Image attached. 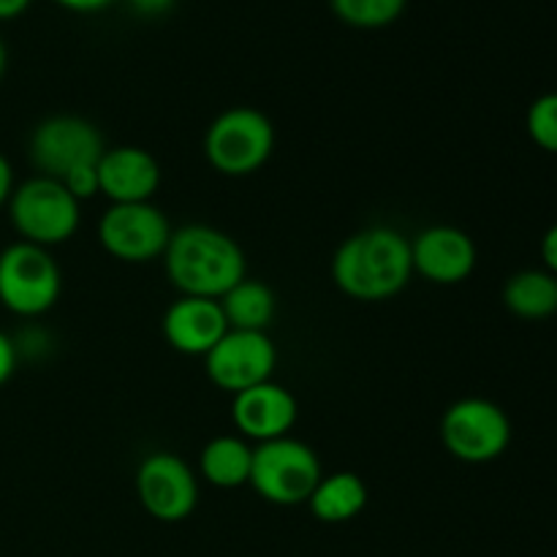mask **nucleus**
Here are the masks:
<instances>
[{"label": "nucleus", "mask_w": 557, "mask_h": 557, "mask_svg": "<svg viewBox=\"0 0 557 557\" xmlns=\"http://www.w3.org/2000/svg\"><path fill=\"white\" fill-rule=\"evenodd\" d=\"M525 128L539 150L557 156V92H544L528 107Z\"/></svg>", "instance_id": "21"}, {"label": "nucleus", "mask_w": 557, "mask_h": 557, "mask_svg": "<svg viewBox=\"0 0 557 557\" xmlns=\"http://www.w3.org/2000/svg\"><path fill=\"white\" fill-rule=\"evenodd\" d=\"M163 267L180 297L221 299L248 277V261L237 239L207 223L174 228Z\"/></svg>", "instance_id": "2"}, {"label": "nucleus", "mask_w": 557, "mask_h": 557, "mask_svg": "<svg viewBox=\"0 0 557 557\" xmlns=\"http://www.w3.org/2000/svg\"><path fill=\"white\" fill-rule=\"evenodd\" d=\"M98 183H101V196H107L112 205L152 201L161 185V166L145 147H107L98 161Z\"/></svg>", "instance_id": "15"}, {"label": "nucleus", "mask_w": 557, "mask_h": 557, "mask_svg": "<svg viewBox=\"0 0 557 557\" xmlns=\"http://www.w3.org/2000/svg\"><path fill=\"white\" fill-rule=\"evenodd\" d=\"M542 261H544V270L549 272V275L557 277V223L544 232L542 237Z\"/></svg>", "instance_id": "24"}, {"label": "nucleus", "mask_w": 557, "mask_h": 557, "mask_svg": "<svg viewBox=\"0 0 557 557\" xmlns=\"http://www.w3.org/2000/svg\"><path fill=\"white\" fill-rule=\"evenodd\" d=\"M107 152L101 128L76 114H52L33 128L27 156L44 177L63 180L79 166H96Z\"/></svg>", "instance_id": "8"}, {"label": "nucleus", "mask_w": 557, "mask_h": 557, "mask_svg": "<svg viewBox=\"0 0 557 557\" xmlns=\"http://www.w3.org/2000/svg\"><path fill=\"white\" fill-rule=\"evenodd\" d=\"M277 368V346L267 332L228 330L205 357L207 379L228 395L272 381Z\"/></svg>", "instance_id": "11"}, {"label": "nucleus", "mask_w": 557, "mask_h": 557, "mask_svg": "<svg viewBox=\"0 0 557 557\" xmlns=\"http://www.w3.org/2000/svg\"><path fill=\"white\" fill-rule=\"evenodd\" d=\"M504 305L522 321H544L557 310V277L547 270H520L506 281Z\"/></svg>", "instance_id": "19"}, {"label": "nucleus", "mask_w": 557, "mask_h": 557, "mask_svg": "<svg viewBox=\"0 0 557 557\" xmlns=\"http://www.w3.org/2000/svg\"><path fill=\"white\" fill-rule=\"evenodd\" d=\"M5 60H9V54H5V44H3V38H0V76H3V71H5Z\"/></svg>", "instance_id": "29"}, {"label": "nucleus", "mask_w": 557, "mask_h": 557, "mask_svg": "<svg viewBox=\"0 0 557 557\" xmlns=\"http://www.w3.org/2000/svg\"><path fill=\"white\" fill-rule=\"evenodd\" d=\"M60 183L65 185V190H69L71 196H74L76 201H90L96 199V196H101V183H98V163L96 166H79L74 169V172L65 174Z\"/></svg>", "instance_id": "22"}, {"label": "nucleus", "mask_w": 557, "mask_h": 557, "mask_svg": "<svg viewBox=\"0 0 557 557\" xmlns=\"http://www.w3.org/2000/svg\"><path fill=\"white\" fill-rule=\"evenodd\" d=\"M172 232L166 212L152 201L112 205L98 221L101 248L125 264H147V261L163 259Z\"/></svg>", "instance_id": "9"}, {"label": "nucleus", "mask_w": 557, "mask_h": 557, "mask_svg": "<svg viewBox=\"0 0 557 557\" xmlns=\"http://www.w3.org/2000/svg\"><path fill=\"white\" fill-rule=\"evenodd\" d=\"M16 364H20V354H16L14 337L0 330V386L16 373Z\"/></svg>", "instance_id": "23"}, {"label": "nucleus", "mask_w": 557, "mask_h": 557, "mask_svg": "<svg viewBox=\"0 0 557 557\" xmlns=\"http://www.w3.org/2000/svg\"><path fill=\"white\" fill-rule=\"evenodd\" d=\"M63 272L47 248L11 243L0 250V305L20 319H38L58 305Z\"/></svg>", "instance_id": "5"}, {"label": "nucleus", "mask_w": 557, "mask_h": 557, "mask_svg": "<svg viewBox=\"0 0 557 557\" xmlns=\"http://www.w3.org/2000/svg\"><path fill=\"white\" fill-rule=\"evenodd\" d=\"M413 275L435 286H457L473 275L479 264L476 243L468 232L457 226L422 228L411 239Z\"/></svg>", "instance_id": "12"}, {"label": "nucleus", "mask_w": 557, "mask_h": 557, "mask_svg": "<svg viewBox=\"0 0 557 557\" xmlns=\"http://www.w3.org/2000/svg\"><path fill=\"white\" fill-rule=\"evenodd\" d=\"M232 397V422L245 441L267 444L288 435L297 424V397L275 381H264Z\"/></svg>", "instance_id": "13"}, {"label": "nucleus", "mask_w": 557, "mask_h": 557, "mask_svg": "<svg viewBox=\"0 0 557 557\" xmlns=\"http://www.w3.org/2000/svg\"><path fill=\"white\" fill-rule=\"evenodd\" d=\"M413 277L411 239L392 226H370L337 245L332 281L359 302H386Z\"/></svg>", "instance_id": "1"}, {"label": "nucleus", "mask_w": 557, "mask_h": 557, "mask_svg": "<svg viewBox=\"0 0 557 557\" xmlns=\"http://www.w3.org/2000/svg\"><path fill=\"white\" fill-rule=\"evenodd\" d=\"M324 476L321 457L305 441L283 435V438L256 444L250 487L259 498L275 506L308 504L310 493Z\"/></svg>", "instance_id": "6"}, {"label": "nucleus", "mask_w": 557, "mask_h": 557, "mask_svg": "<svg viewBox=\"0 0 557 557\" xmlns=\"http://www.w3.org/2000/svg\"><path fill=\"white\" fill-rule=\"evenodd\" d=\"M54 3L69 11H76V14H96V11L112 5L114 0H54Z\"/></svg>", "instance_id": "27"}, {"label": "nucleus", "mask_w": 557, "mask_h": 557, "mask_svg": "<svg viewBox=\"0 0 557 557\" xmlns=\"http://www.w3.org/2000/svg\"><path fill=\"white\" fill-rule=\"evenodd\" d=\"M136 498L152 520L183 522L199 504V476L174 451H152L136 468Z\"/></svg>", "instance_id": "10"}, {"label": "nucleus", "mask_w": 557, "mask_h": 557, "mask_svg": "<svg viewBox=\"0 0 557 557\" xmlns=\"http://www.w3.org/2000/svg\"><path fill=\"white\" fill-rule=\"evenodd\" d=\"M441 441L455 460L484 466L506 455L511 444V419L487 397H462L441 417Z\"/></svg>", "instance_id": "7"}, {"label": "nucleus", "mask_w": 557, "mask_h": 557, "mask_svg": "<svg viewBox=\"0 0 557 557\" xmlns=\"http://www.w3.org/2000/svg\"><path fill=\"white\" fill-rule=\"evenodd\" d=\"M253 446L243 435H218L207 441L199 455V476L218 490H234L250 484Z\"/></svg>", "instance_id": "17"}, {"label": "nucleus", "mask_w": 557, "mask_h": 557, "mask_svg": "<svg viewBox=\"0 0 557 557\" xmlns=\"http://www.w3.org/2000/svg\"><path fill=\"white\" fill-rule=\"evenodd\" d=\"M161 330L174 351L205 359L228 332V321L218 299L180 297L163 313Z\"/></svg>", "instance_id": "14"}, {"label": "nucleus", "mask_w": 557, "mask_h": 557, "mask_svg": "<svg viewBox=\"0 0 557 557\" xmlns=\"http://www.w3.org/2000/svg\"><path fill=\"white\" fill-rule=\"evenodd\" d=\"M218 302H221L223 315H226L228 330L267 332L277 315L275 292L264 281H256V277H243Z\"/></svg>", "instance_id": "18"}, {"label": "nucleus", "mask_w": 557, "mask_h": 557, "mask_svg": "<svg viewBox=\"0 0 557 557\" xmlns=\"http://www.w3.org/2000/svg\"><path fill=\"white\" fill-rule=\"evenodd\" d=\"M332 11L346 25L359 30H379L400 20L408 0H330Z\"/></svg>", "instance_id": "20"}, {"label": "nucleus", "mask_w": 557, "mask_h": 557, "mask_svg": "<svg viewBox=\"0 0 557 557\" xmlns=\"http://www.w3.org/2000/svg\"><path fill=\"white\" fill-rule=\"evenodd\" d=\"M11 194H14V169H11L9 158L0 152V207L9 205Z\"/></svg>", "instance_id": "26"}, {"label": "nucleus", "mask_w": 557, "mask_h": 557, "mask_svg": "<svg viewBox=\"0 0 557 557\" xmlns=\"http://www.w3.org/2000/svg\"><path fill=\"white\" fill-rule=\"evenodd\" d=\"M368 506V484L359 473H324L308 498L310 515L326 525H343L359 517Z\"/></svg>", "instance_id": "16"}, {"label": "nucleus", "mask_w": 557, "mask_h": 557, "mask_svg": "<svg viewBox=\"0 0 557 557\" xmlns=\"http://www.w3.org/2000/svg\"><path fill=\"white\" fill-rule=\"evenodd\" d=\"M275 152V125L256 107H232L205 134V158L223 177H250Z\"/></svg>", "instance_id": "3"}, {"label": "nucleus", "mask_w": 557, "mask_h": 557, "mask_svg": "<svg viewBox=\"0 0 557 557\" xmlns=\"http://www.w3.org/2000/svg\"><path fill=\"white\" fill-rule=\"evenodd\" d=\"M30 5V0H0V20H14Z\"/></svg>", "instance_id": "28"}, {"label": "nucleus", "mask_w": 557, "mask_h": 557, "mask_svg": "<svg viewBox=\"0 0 557 557\" xmlns=\"http://www.w3.org/2000/svg\"><path fill=\"white\" fill-rule=\"evenodd\" d=\"M9 218L22 243L49 250L74 237L82 221V205L60 180L36 174L14 188L9 199Z\"/></svg>", "instance_id": "4"}, {"label": "nucleus", "mask_w": 557, "mask_h": 557, "mask_svg": "<svg viewBox=\"0 0 557 557\" xmlns=\"http://www.w3.org/2000/svg\"><path fill=\"white\" fill-rule=\"evenodd\" d=\"M131 9L141 16H161L174 5V0H128Z\"/></svg>", "instance_id": "25"}, {"label": "nucleus", "mask_w": 557, "mask_h": 557, "mask_svg": "<svg viewBox=\"0 0 557 557\" xmlns=\"http://www.w3.org/2000/svg\"><path fill=\"white\" fill-rule=\"evenodd\" d=\"M555 315H557V310H555Z\"/></svg>", "instance_id": "30"}]
</instances>
